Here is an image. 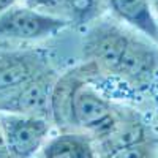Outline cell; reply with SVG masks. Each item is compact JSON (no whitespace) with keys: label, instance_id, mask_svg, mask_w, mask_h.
Instances as JSON below:
<instances>
[{"label":"cell","instance_id":"cell-3","mask_svg":"<svg viewBox=\"0 0 158 158\" xmlns=\"http://www.w3.org/2000/svg\"><path fill=\"white\" fill-rule=\"evenodd\" d=\"M68 25L67 18L41 13L25 5L11 6L0 15V40L38 41L56 36Z\"/></svg>","mask_w":158,"mask_h":158},{"label":"cell","instance_id":"cell-11","mask_svg":"<svg viewBox=\"0 0 158 158\" xmlns=\"http://www.w3.org/2000/svg\"><path fill=\"white\" fill-rule=\"evenodd\" d=\"M158 156V136L136 142L133 146L123 147L111 153L106 158H156Z\"/></svg>","mask_w":158,"mask_h":158},{"label":"cell","instance_id":"cell-14","mask_svg":"<svg viewBox=\"0 0 158 158\" xmlns=\"http://www.w3.org/2000/svg\"><path fill=\"white\" fill-rule=\"evenodd\" d=\"M16 0H0V15H2L3 11L10 10L11 6H15Z\"/></svg>","mask_w":158,"mask_h":158},{"label":"cell","instance_id":"cell-4","mask_svg":"<svg viewBox=\"0 0 158 158\" xmlns=\"http://www.w3.org/2000/svg\"><path fill=\"white\" fill-rule=\"evenodd\" d=\"M51 120L30 115H0V125L6 141L11 158H32L35 156L51 131Z\"/></svg>","mask_w":158,"mask_h":158},{"label":"cell","instance_id":"cell-8","mask_svg":"<svg viewBox=\"0 0 158 158\" xmlns=\"http://www.w3.org/2000/svg\"><path fill=\"white\" fill-rule=\"evenodd\" d=\"M104 2L117 19L127 22L150 41L158 43L156 19L150 6V0H104Z\"/></svg>","mask_w":158,"mask_h":158},{"label":"cell","instance_id":"cell-9","mask_svg":"<svg viewBox=\"0 0 158 158\" xmlns=\"http://www.w3.org/2000/svg\"><path fill=\"white\" fill-rule=\"evenodd\" d=\"M40 158H98L94 142L85 133L60 131L44 142Z\"/></svg>","mask_w":158,"mask_h":158},{"label":"cell","instance_id":"cell-7","mask_svg":"<svg viewBox=\"0 0 158 158\" xmlns=\"http://www.w3.org/2000/svg\"><path fill=\"white\" fill-rule=\"evenodd\" d=\"M48 67H51V60L44 51H0V92L29 81Z\"/></svg>","mask_w":158,"mask_h":158},{"label":"cell","instance_id":"cell-15","mask_svg":"<svg viewBox=\"0 0 158 158\" xmlns=\"http://www.w3.org/2000/svg\"><path fill=\"white\" fill-rule=\"evenodd\" d=\"M150 6H152L153 15H155V13L158 15V0H150Z\"/></svg>","mask_w":158,"mask_h":158},{"label":"cell","instance_id":"cell-12","mask_svg":"<svg viewBox=\"0 0 158 158\" xmlns=\"http://www.w3.org/2000/svg\"><path fill=\"white\" fill-rule=\"evenodd\" d=\"M24 3H25V6H29L32 10H36V11H41V13L56 11L59 8L63 10L62 0H24ZM49 15H51V13H49Z\"/></svg>","mask_w":158,"mask_h":158},{"label":"cell","instance_id":"cell-13","mask_svg":"<svg viewBox=\"0 0 158 158\" xmlns=\"http://www.w3.org/2000/svg\"><path fill=\"white\" fill-rule=\"evenodd\" d=\"M0 158H11V155L8 152V147H6L3 131H2V125H0Z\"/></svg>","mask_w":158,"mask_h":158},{"label":"cell","instance_id":"cell-5","mask_svg":"<svg viewBox=\"0 0 158 158\" xmlns=\"http://www.w3.org/2000/svg\"><path fill=\"white\" fill-rule=\"evenodd\" d=\"M158 74V49L147 38L136 33L131 35L130 43L118 63L115 77L138 92L147 90Z\"/></svg>","mask_w":158,"mask_h":158},{"label":"cell","instance_id":"cell-16","mask_svg":"<svg viewBox=\"0 0 158 158\" xmlns=\"http://www.w3.org/2000/svg\"><path fill=\"white\" fill-rule=\"evenodd\" d=\"M156 35H158V19H156Z\"/></svg>","mask_w":158,"mask_h":158},{"label":"cell","instance_id":"cell-10","mask_svg":"<svg viewBox=\"0 0 158 158\" xmlns=\"http://www.w3.org/2000/svg\"><path fill=\"white\" fill-rule=\"evenodd\" d=\"M68 21L76 25H84L95 21L104 8V0H62Z\"/></svg>","mask_w":158,"mask_h":158},{"label":"cell","instance_id":"cell-6","mask_svg":"<svg viewBox=\"0 0 158 158\" xmlns=\"http://www.w3.org/2000/svg\"><path fill=\"white\" fill-rule=\"evenodd\" d=\"M153 136L155 133L141 112L133 108L118 104L114 125L101 139L94 142V147L98 158H106L123 147L142 142Z\"/></svg>","mask_w":158,"mask_h":158},{"label":"cell","instance_id":"cell-2","mask_svg":"<svg viewBox=\"0 0 158 158\" xmlns=\"http://www.w3.org/2000/svg\"><path fill=\"white\" fill-rule=\"evenodd\" d=\"M57 77L56 68L51 65L29 81L0 92V112L51 120V95Z\"/></svg>","mask_w":158,"mask_h":158},{"label":"cell","instance_id":"cell-1","mask_svg":"<svg viewBox=\"0 0 158 158\" xmlns=\"http://www.w3.org/2000/svg\"><path fill=\"white\" fill-rule=\"evenodd\" d=\"M133 32L127 30L118 22L103 19L95 22L84 36V62L94 63L100 74L114 76Z\"/></svg>","mask_w":158,"mask_h":158}]
</instances>
